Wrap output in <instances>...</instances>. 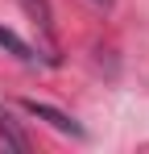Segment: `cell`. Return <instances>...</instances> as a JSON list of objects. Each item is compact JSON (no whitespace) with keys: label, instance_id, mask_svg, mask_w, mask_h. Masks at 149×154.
<instances>
[{"label":"cell","instance_id":"cell-2","mask_svg":"<svg viewBox=\"0 0 149 154\" xmlns=\"http://www.w3.org/2000/svg\"><path fill=\"white\" fill-rule=\"evenodd\" d=\"M0 142H4L8 150H17V154H29V137H25V129L17 125V117L8 112V104H0Z\"/></svg>","mask_w":149,"mask_h":154},{"label":"cell","instance_id":"cell-3","mask_svg":"<svg viewBox=\"0 0 149 154\" xmlns=\"http://www.w3.org/2000/svg\"><path fill=\"white\" fill-rule=\"evenodd\" d=\"M0 50H4V54H13L17 63H29V67L37 63V50H33L25 38H17L13 29H4V25H0Z\"/></svg>","mask_w":149,"mask_h":154},{"label":"cell","instance_id":"cell-5","mask_svg":"<svg viewBox=\"0 0 149 154\" xmlns=\"http://www.w3.org/2000/svg\"><path fill=\"white\" fill-rule=\"evenodd\" d=\"M95 4H112V0H95Z\"/></svg>","mask_w":149,"mask_h":154},{"label":"cell","instance_id":"cell-1","mask_svg":"<svg viewBox=\"0 0 149 154\" xmlns=\"http://www.w3.org/2000/svg\"><path fill=\"white\" fill-rule=\"evenodd\" d=\"M21 108L29 112V117H37V121H46L50 129H58V133H66V137H79V142L87 137V129L79 125L74 117H66L62 108H54V104H42V100H25Z\"/></svg>","mask_w":149,"mask_h":154},{"label":"cell","instance_id":"cell-4","mask_svg":"<svg viewBox=\"0 0 149 154\" xmlns=\"http://www.w3.org/2000/svg\"><path fill=\"white\" fill-rule=\"evenodd\" d=\"M25 13H29V21L42 29L46 38H54V8H50V0H21Z\"/></svg>","mask_w":149,"mask_h":154}]
</instances>
